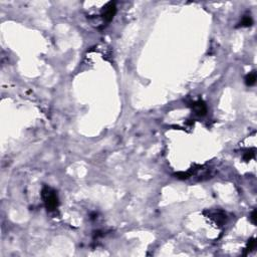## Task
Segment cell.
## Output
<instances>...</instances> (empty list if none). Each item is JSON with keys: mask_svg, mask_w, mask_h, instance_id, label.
Segmentation results:
<instances>
[{"mask_svg": "<svg viewBox=\"0 0 257 257\" xmlns=\"http://www.w3.org/2000/svg\"><path fill=\"white\" fill-rule=\"evenodd\" d=\"M41 197L46 209L49 212L55 211L59 205V200L56 192L49 187H44L41 191Z\"/></svg>", "mask_w": 257, "mask_h": 257, "instance_id": "6da1fadb", "label": "cell"}, {"mask_svg": "<svg viewBox=\"0 0 257 257\" xmlns=\"http://www.w3.org/2000/svg\"><path fill=\"white\" fill-rule=\"evenodd\" d=\"M117 13L116 2H108L102 10V17L106 22H111Z\"/></svg>", "mask_w": 257, "mask_h": 257, "instance_id": "7a4b0ae2", "label": "cell"}, {"mask_svg": "<svg viewBox=\"0 0 257 257\" xmlns=\"http://www.w3.org/2000/svg\"><path fill=\"white\" fill-rule=\"evenodd\" d=\"M193 111L195 112L197 116L199 117H203L206 115L207 113V107H206V103H204L203 101H198L196 103H194L193 104Z\"/></svg>", "mask_w": 257, "mask_h": 257, "instance_id": "3957f363", "label": "cell"}, {"mask_svg": "<svg viewBox=\"0 0 257 257\" xmlns=\"http://www.w3.org/2000/svg\"><path fill=\"white\" fill-rule=\"evenodd\" d=\"M210 218H212L214 221H215L217 224L219 225H222L224 224L226 222V214L222 211H215V212H212L210 214Z\"/></svg>", "mask_w": 257, "mask_h": 257, "instance_id": "277c9868", "label": "cell"}, {"mask_svg": "<svg viewBox=\"0 0 257 257\" xmlns=\"http://www.w3.org/2000/svg\"><path fill=\"white\" fill-rule=\"evenodd\" d=\"M256 82V73H255V71H252V73H250L249 74H247V77L245 78V83L247 85H249V87H251V85H253Z\"/></svg>", "mask_w": 257, "mask_h": 257, "instance_id": "5b68a950", "label": "cell"}, {"mask_svg": "<svg viewBox=\"0 0 257 257\" xmlns=\"http://www.w3.org/2000/svg\"><path fill=\"white\" fill-rule=\"evenodd\" d=\"M252 24H253V20H252V18L250 16H244L240 22V25L244 27H249Z\"/></svg>", "mask_w": 257, "mask_h": 257, "instance_id": "8992f818", "label": "cell"}, {"mask_svg": "<svg viewBox=\"0 0 257 257\" xmlns=\"http://www.w3.org/2000/svg\"><path fill=\"white\" fill-rule=\"evenodd\" d=\"M255 157V151H250V152H246V153L244 154L243 156V159L245 161H250L251 159H253Z\"/></svg>", "mask_w": 257, "mask_h": 257, "instance_id": "52a82bcc", "label": "cell"}, {"mask_svg": "<svg viewBox=\"0 0 257 257\" xmlns=\"http://www.w3.org/2000/svg\"><path fill=\"white\" fill-rule=\"evenodd\" d=\"M255 247V241H254V239H251L249 242H248V244H247V247H246V250L247 251H250V250H252Z\"/></svg>", "mask_w": 257, "mask_h": 257, "instance_id": "ba28073f", "label": "cell"}, {"mask_svg": "<svg viewBox=\"0 0 257 257\" xmlns=\"http://www.w3.org/2000/svg\"><path fill=\"white\" fill-rule=\"evenodd\" d=\"M250 220H251L252 223H253V224H256V210H254L253 212H252Z\"/></svg>", "mask_w": 257, "mask_h": 257, "instance_id": "9c48e42d", "label": "cell"}]
</instances>
